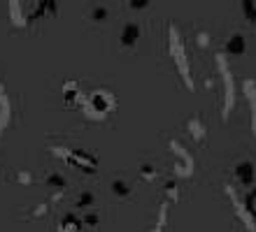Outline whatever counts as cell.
Wrapping results in <instances>:
<instances>
[{
    "label": "cell",
    "instance_id": "6da1fadb",
    "mask_svg": "<svg viewBox=\"0 0 256 232\" xmlns=\"http://www.w3.org/2000/svg\"><path fill=\"white\" fill-rule=\"evenodd\" d=\"M168 51L170 58L175 63V70L182 77L184 86L194 91V79H191V63H189V53H186V42H184L182 33L177 26H170L168 30Z\"/></svg>",
    "mask_w": 256,
    "mask_h": 232
},
{
    "label": "cell",
    "instance_id": "4fadbf2b",
    "mask_svg": "<svg viewBox=\"0 0 256 232\" xmlns=\"http://www.w3.org/2000/svg\"><path fill=\"white\" fill-rule=\"evenodd\" d=\"M42 184L47 186L49 191H54V193H63L68 188L66 177H63V174H58V172H47L44 177H42Z\"/></svg>",
    "mask_w": 256,
    "mask_h": 232
},
{
    "label": "cell",
    "instance_id": "5b68a950",
    "mask_svg": "<svg viewBox=\"0 0 256 232\" xmlns=\"http://www.w3.org/2000/svg\"><path fill=\"white\" fill-rule=\"evenodd\" d=\"M170 151L175 153V165H172V170H175L177 177H191V174H194V158H191V153L186 151L177 139L170 142Z\"/></svg>",
    "mask_w": 256,
    "mask_h": 232
},
{
    "label": "cell",
    "instance_id": "7c38bea8",
    "mask_svg": "<svg viewBox=\"0 0 256 232\" xmlns=\"http://www.w3.org/2000/svg\"><path fill=\"white\" fill-rule=\"evenodd\" d=\"M63 100H66V105H82V100H84V95H82V88L77 81H66L63 84Z\"/></svg>",
    "mask_w": 256,
    "mask_h": 232
},
{
    "label": "cell",
    "instance_id": "484cf974",
    "mask_svg": "<svg viewBox=\"0 0 256 232\" xmlns=\"http://www.w3.org/2000/svg\"><path fill=\"white\" fill-rule=\"evenodd\" d=\"M14 181L16 184H26V186H33L35 184V177L30 172H19L16 177H14Z\"/></svg>",
    "mask_w": 256,
    "mask_h": 232
},
{
    "label": "cell",
    "instance_id": "9c48e42d",
    "mask_svg": "<svg viewBox=\"0 0 256 232\" xmlns=\"http://www.w3.org/2000/svg\"><path fill=\"white\" fill-rule=\"evenodd\" d=\"M186 130H189L194 142H205V137H208V123H205V119L198 116V114L186 121Z\"/></svg>",
    "mask_w": 256,
    "mask_h": 232
},
{
    "label": "cell",
    "instance_id": "d6986e66",
    "mask_svg": "<svg viewBox=\"0 0 256 232\" xmlns=\"http://www.w3.org/2000/svg\"><path fill=\"white\" fill-rule=\"evenodd\" d=\"M96 205V195L91 191H84L80 193V198H77V209H82V212H86V209H94Z\"/></svg>",
    "mask_w": 256,
    "mask_h": 232
},
{
    "label": "cell",
    "instance_id": "52a82bcc",
    "mask_svg": "<svg viewBox=\"0 0 256 232\" xmlns=\"http://www.w3.org/2000/svg\"><path fill=\"white\" fill-rule=\"evenodd\" d=\"M44 16H52V19H58V0H40L38 7H35L30 16H28V23H35V21L44 19Z\"/></svg>",
    "mask_w": 256,
    "mask_h": 232
},
{
    "label": "cell",
    "instance_id": "8992f818",
    "mask_svg": "<svg viewBox=\"0 0 256 232\" xmlns=\"http://www.w3.org/2000/svg\"><path fill=\"white\" fill-rule=\"evenodd\" d=\"M142 37V28L140 23H135V21H126L119 30V46L122 49H135L138 42Z\"/></svg>",
    "mask_w": 256,
    "mask_h": 232
},
{
    "label": "cell",
    "instance_id": "e0dca14e",
    "mask_svg": "<svg viewBox=\"0 0 256 232\" xmlns=\"http://www.w3.org/2000/svg\"><path fill=\"white\" fill-rule=\"evenodd\" d=\"M112 193H114L116 198H130L133 195V186L124 179H114L112 181Z\"/></svg>",
    "mask_w": 256,
    "mask_h": 232
},
{
    "label": "cell",
    "instance_id": "4316f807",
    "mask_svg": "<svg viewBox=\"0 0 256 232\" xmlns=\"http://www.w3.org/2000/svg\"><path fill=\"white\" fill-rule=\"evenodd\" d=\"M152 5V0H128V7L135 9V12H140V9H147Z\"/></svg>",
    "mask_w": 256,
    "mask_h": 232
},
{
    "label": "cell",
    "instance_id": "277c9868",
    "mask_svg": "<svg viewBox=\"0 0 256 232\" xmlns=\"http://www.w3.org/2000/svg\"><path fill=\"white\" fill-rule=\"evenodd\" d=\"M214 60H216V70H219V77H222V84H224L222 116H224V119H228V114L233 112V107H236V81H233V74H230L228 60L224 58L222 53H219Z\"/></svg>",
    "mask_w": 256,
    "mask_h": 232
},
{
    "label": "cell",
    "instance_id": "44dd1931",
    "mask_svg": "<svg viewBox=\"0 0 256 232\" xmlns=\"http://www.w3.org/2000/svg\"><path fill=\"white\" fill-rule=\"evenodd\" d=\"M242 200H244V207H247V214H250L252 221L256 223V188H254V191L247 193V195H244Z\"/></svg>",
    "mask_w": 256,
    "mask_h": 232
},
{
    "label": "cell",
    "instance_id": "d4e9b609",
    "mask_svg": "<svg viewBox=\"0 0 256 232\" xmlns=\"http://www.w3.org/2000/svg\"><path fill=\"white\" fill-rule=\"evenodd\" d=\"M194 40H196V46H198V49H205V46L210 44V33L208 30H198Z\"/></svg>",
    "mask_w": 256,
    "mask_h": 232
},
{
    "label": "cell",
    "instance_id": "603a6c76",
    "mask_svg": "<svg viewBox=\"0 0 256 232\" xmlns=\"http://www.w3.org/2000/svg\"><path fill=\"white\" fill-rule=\"evenodd\" d=\"M140 177L144 181H154L156 177H158V172H156V167L152 165V163H142L140 165Z\"/></svg>",
    "mask_w": 256,
    "mask_h": 232
},
{
    "label": "cell",
    "instance_id": "7402d4cb",
    "mask_svg": "<svg viewBox=\"0 0 256 232\" xmlns=\"http://www.w3.org/2000/svg\"><path fill=\"white\" fill-rule=\"evenodd\" d=\"M163 191H166V198L172 200V202H180V188H177V181H166L163 184Z\"/></svg>",
    "mask_w": 256,
    "mask_h": 232
},
{
    "label": "cell",
    "instance_id": "cb8c5ba5",
    "mask_svg": "<svg viewBox=\"0 0 256 232\" xmlns=\"http://www.w3.org/2000/svg\"><path fill=\"white\" fill-rule=\"evenodd\" d=\"M166 223H168V202H163V205L158 207V219H156V223H154V230H163Z\"/></svg>",
    "mask_w": 256,
    "mask_h": 232
},
{
    "label": "cell",
    "instance_id": "2e32d148",
    "mask_svg": "<svg viewBox=\"0 0 256 232\" xmlns=\"http://www.w3.org/2000/svg\"><path fill=\"white\" fill-rule=\"evenodd\" d=\"M110 19V9L105 5H94L91 12H88V21L91 23H105Z\"/></svg>",
    "mask_w": 256,
    "mask_h": 232
},
{
    "label": "cell",
    "instance_id": "5bb4252c",
    "mask_svg": "<svg viewBox=\"0 0 256 232\" xmlns=\"http://www.w3.org/2000/svg\"><path fill=\"white\" fill-rule=\"evenodd\" d=\"M10 5V19L16 28H24L28 23V16H24V7H21V0H7Z\"/></svg>",
    "mask_w": 256,
    "mask_h": 232
},
{
    "label": "cell",
    "instance_id": "9a60e30c",
    "mask_svg": "<svg viewBox=\"0 0 256 232\" xmlns=\"http://www.w3.org/2000/svg\"><path fill=\"white\" fill-rule=\"evenodd\" d=\"M84 228V221L80 219V216H74V214H68L66 219L61 221V228L58 230L63 232H74V230H82Z\"/></svg>",
    "mask_w": 256,
    "mask_h": 232
},
{
    "label": "cell",
    "instance_id": "7a4b0ae2",
    "mask_svg": "<svg viewBox=\"0 0 256 232\" xmlns=\"http://www.w3.org/2000/svg\"><path fill=\"white\" fill-rule=\"evenodd\" d=\"M116 107V98L110 91H94L88 93L86 98L82 100V109L86 112L88 119H105L114 112Z\"/></svg>",
    "mask_w": 256,
    "mask_h": 232
},
{
    "label": "cell",
    "instance_id": "f1b7e54d",
    "mask_svg": "<svg viewBox=\"0 0 256 232\" xmlns=\"http://www.w3.org/2000/svg\"><path fill=\"white\" fill-rule=\"evenodd\" d=\"M84 226H98V214L96 212H88V214H84Z\"/></svg>",
    "mask_w": 256,
    "mask_h": 232
},
{
    "label": "cell",
    "instance_id": "ffe728a7",
    "mask_svg": "<svg viewBox=\"0 0 256 232\" xmlns=\"http://www.w3.org/2000/svg\"><path fill=\"white\" fill-rule=\"evenodd\" d=\"M240 5H242L244 19L256 23V0H240Z\"/></svg>",
    "mask_w": 256,
    "mask_h": 232
},
{
    "label": "cell",
    "instance_id": "3957f363",
    "mask_svg": "<svg viewBox=\"0 0 256 232\" xmlns=\"http://www.w3.org/2000/svg\"><path fill=\"white\" fill-rule=\"evenodd\" d=\"M52 151H54V156L68 160L72 167H77V170H82V172H86V174H94L96 170H98V160H96L91 153L82 151V149H70V146H52Z\"/></svg>",
    "mask_w": 256,
    "mask_h": 232
},
{
    "label": "cell",
    "instance_id": "8fae6325",
    "mask_svg": "<svg viewBox=\"0 0 256 232\" xmlns=\"http://www.w3.org/2000/svg\"><path fill=\"white\" fill-rule=\"evenodd\" d=\"M226 53L228 56H244L247 53V37L242 33H233L228 35V40H226Z\"/></svg>",
    "mask_w": 256,
    "mask_h": 232
},
{
    "label": "cell",
    "instance_id": "30bf717a",
    "mask_svg": "<svg viewBox=\"0 0 256 232\" xmlns=\"http://www.w3.org/2000/svg\"><path fill=\"white\" fill-rule=\"evenodd\" d=\"M254 177H256V167L252 160H240L236 165V179L247 188V186L254 184Z\"/></svg>",
    "mask_w": 256,
    "mask_h": 232
},
{
    "label": "cell",
    "instance_id": "ba28073f",
    "mask_svg": "<svg viewBox=\"0 0 256 232\" xmlns=\"http://www.w3.org/2000/svg\"><path fill=\"white\" fill-rule=\"evenodd\" d=\"M244 88V98H247V107H250V126H252V133L256 135V79H244L242 84Z\"/></svg>",
    "mask_w": 256,
    "mask_h": 232
},
{
    "label": "cell",
    "instance_id": "ac0fdd59",
    "mask_svg": "<svg viewBox=\"0 0 256 232\" xmlns=\"http://www.w3.org/2000/svg\"><path fill=\"white\" fill-rule=\"evenodd\" d=\"M7 121H10V102H7V98L0 91V135L5 133Z\"/></svg>",
    "mask_w": 256,
    "mask_h": 232
},
{
    "label": "cell",
    "instance_id": "83f0119b",
    "mask_svg": "<svg viewBox=\"0 0 256 232\" xmlns=\"http://www.w3.org/2000/svg\"><path fill=\"white\" fill-rule=\"evenodd\" d=\"M47 214H49V202H42V205L35 207V212L30 214V216H35V219H38V216H47Z\"/></svg>",
    "mask_w": 256,
    "mask_h": 232
}]
</instances>
